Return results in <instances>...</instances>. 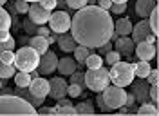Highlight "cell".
Returning a JSON list of instances; mask_svg holds the SVG:
<instances>
[{
  "mask_svg": "<svg viewBox=\"0 0 159 116\" xmlns=\"http://www.w3.org/2000/svg\"><path fill=\"white\" fill-rule=\"evenodd\" d=\"M119 60H121V55H119L116 49H110L109 53H105V60L103 62H107L109 65H114V64H118Z\"/></svg>",
  "mask_w": 159,
  "mask_h": 116,
  "instance_id": "32",
  "label": "cell"
},
{
  "mask_svg": "<svg viewBox=\"0 0 159 116\" xmlns=\"http://www.w3.org/2000/svg\"><path fill=\"white\" fill-rule=\"evenodd\" d=\"M65 2H67V6L70 9H81L89 4V0H65Z\"/></svg>",
  "mask_w": 159,
  "mask_h": 116,
  "instance_id": "38",
  "label": "cell"
},
{
  "mask_svg": "<svg viewBox=\"0 0 159 116\" xmlns=\"http://www.w3.org/2000/svg\"><path fill=\"white\" fill-rule=\"evenodd\" d=\"M27 44H29V47H33L38 55H43L47 49H49V42L45 36H40V35H33L29 40H27Z\"/></svg>",
  "mask_w": 159,
  "mask_h": 116,
  "instance_id": "17",
  "label": "cell"
},
{
  "mask_svg": "<svg viewBox=\"0 0 159 116\" xmlns=\"http://www.w3.org/2000/svg\"><path fill=\"white\" fill-rule=\"evenodd\" d=\"M4 87V78H0V89Z\"/></svg>",
  "mask_w": 159,
  "mask_h": 116,
  "instance_id": "53",
  "label": "cell"
},
{
  "mask_svg": "<svg viewBox=\"0 0 159 116\" xmlns=\"http://www.w3.org/2000/svg\"><path fill=\"white\" fill-rule=\"evenodd\" d=\"M101 96H103V102H105V105L110 113V111H116V109L125 105L127 91L119 85H107L101 91Z\"/></svg>",
  "mask_w": 159,
  "mask_h": 116,
  "instance_id": "6",
  "label": "cell"
},
{
  "mask_svg": "<svg viewBox=\"0 0 159 116\" xmlns=\"http://www.w3.org/2000/svg\"><path fill=\"white\" fill-rule=\"evenodd\" d=\"M136 113H138L139 116H157L159 114V111H157V107H156V104H148V102H145V104H141V105L136 109Z\"/></svg>",
  "mask_w": 159,
  "mask_h": 116,
  "instance_id": "26",
  "label": "cell"
},
{
  "mask_svg": "<svg viewBox=\"0 0 159 116\" xmlns=\"http://www.w3.org/2000/svg\"><path fill=\"white\" fill-rule=\"evenodd\" d=\"M114 33L118 36H129L130 33H132V22L127 17L119 18L118 22H114Z\"/></svg>",
  "mask_w": 159,
  "mask_h": 116,
  "instance_id": "20",
  "label": "cell"
},
{
  "mask_svg": "<svg viewBox=\"0 0 159 116\" xmlns=\"http://www.w3.org/2000/svg\"><path fill=\"white\" fill-rule=\"evenodd\" d=\"M69 31H72L70 35L78 46L94 49L110 40L114 22L107 9H101L99 6H85L76 9V15L70 18Z\"/></svg>",
  "mask_w": 159,
  "mask_h": 116,
  "instance_id": "1",
  "label": "cell"
},
{
  "mask_svg": "<svg viewBox=\"0 0 159 116\" xmlns=\"http://www.w3.org/2000/svg\"><path fill=\"white\" fill-rule=\"evenodd\" d=\"M112 47L118 51L119 55H125V56H129L134 53V47H136V44H134V40L130 38V36H118V38L114 40V46Z\"/></svg>",
  "mask_w": 159,
  "mask_h": 116,
  "instance_id": "15",
  "label": "cell"
},
{
  "mask_svg": "<svg viewBox=\"0 0 159 116\" xmlns=\"http://www.w3.org/2000/svg\"><path fill=\"white\" fill-rule=\"evenodd\" d=\"M15 93L18 94V96H22V98H25L27 102H29L33 107H40L42 104H43V100L45 98H38V96H34V94H31L29 91H24L22 87H18V89H15Z\"/></svg>",
  "mask_w": 159,
  "mask_h": 116,
  "instance_id": "25",
  "label": "cell"
},
{
  "mask_svg": "<svg viewBox=\"0 0 159 116\" xmlns=\"http://www.w3.org/2000/svg\"><path fill=\"white\" fill-rule=\"evenodd\" d=\"M81 91H83V87L78 85V84H69V85H67V94H69L70 98H78L80 94H81Z\"/></svg>",
  "mask_w": 159,
  "mask_h": 116,
  "instance_id": "35",
  "label": "cell"
},
{
  "mask_svg": "<svg viewBox=\"0 0 159 116\" xmlns=\"http://www.w3.org/2000/svg\"><path fill=\"white\" fill-rule=\"evenodd\" d=\"M156 6H157L156 0H138L136 2V13H138V17H141V18H147Z\"/></svg>",
  "mask_w": 159,
  "mask_h": 116,
  "instance_id": "18",
  "label": "cell"
},
{
  "mask_svg": "<svg viewBox=\"0 0 159 116\" xmlns=\"http://www.w3.org/2000/svg\"><path fill=\"white\" fill-rule=\"evenodd\" d=\"M132 94L136 98V102L138 104H145V102H148V87L150 84L145 80V78H138V82H134L132 80Z\"/></svg>",
  "mask_w": 159,
  "mask_h": 116,
  "instance_id": "10",
  "label": "cell"
},
{
  "mask_svg": "<svg viewBox=\"0 0 159 116\" xmlns=\"http://www.w3.org/2000/svg\"><path fill=\"white\" fill-rule=\"evenodd\" d=\"M15 46H16V42H15L13 36H9V38H6V40H0V53L2 51H13Z\"/></svg>",
  "mask_w": 159,
  "mask_h": 116,
  "instance_id": "34",
  "label": "cell"
},
{
  "mask_svg": "<svg viewBox=\"0 0 159 116\" xmlns=\"http://www.w3.org/2000/svg\"><path fill=\"white\" fill-rule=\"evenodd\" d=\"M31 80H33V71H18V73H15V84L16 87H22V89H27L31 84Z\"/></svg>",
  "mask_w": 159,
  "mask_h": 116,
  "instance_id": "22",
  "label": "cell"
},
{
  "mask_svg": "<svg viewBox=\"0 0 159 116\" xmlns=\"http://www.w3.org/2000/svg\"><path fill=\"white\" fill-rule=\"evenodd\" d=\"M145 40H147V42H150V44H156V35H152V33H150Z\"/></svg>",
  "mask_w": 159,
  "mask_h": 116,
  "instance_id": "51",
  "label": "cell"
},
{
  "mask_svg": "<svg viewBox=\"0 0 159 116\" xmlns=\"http://www.w3.org/2000/svg\"><path fill=\"white\" fill-rule=\"evenodd\" d=\"M29 93L38 98L49 96V80H45V78H33L29 84Z\"/></svg>",
  "mask_w": 159,
  "mask_h": 116,
  "instance_id": "13",
  "label": "cell"
},
{
  "mask_svg": "<svg viewBox=\"0 0 159 116\" xmlns=\"http://www.w3.org/2000/svg\"><path fill=\"white\" fill-rule=\"evenodd\" d=\"M134 104H136V98H134V94L132 93H127V100H125V107H134Z\"/></svg>",
  "mask_w": 159,
  "mask_h": 116,
  "instance_id": "46",
  "label": "cell"
},
{
  "mask_svg": "<svg viewBox=\"0 0 159 116\" xmlns=\"http://www.w3.org/2000/svg\"><path fill=\"white\" fill-rule=\"evenodd\" d=\"M70 84H78V85H81V87H85V73H81V71H74L72 75H70Z\"/></svg>",
  "mask_w": 159,
  "mask_h": 116,
  "instance_id": "33",
  "label": "cell"
},
{
  "mask_svg": "<svg viewBox=\"0 0 159 116\" xmlns=\"http://www.w3.org/2000/svg\"><path fill=\"white\" fill-rule=\"evenodd\" d=\"M132 69H134V76L147 78L152 67H150V64L147 60H139V62H134V64H132Z\"/></svg>",
  "mask_w": 159,
  "mask_h": 116,
  "instance_id": "21",
  "label": "cell"
},
{
  "mask_svg": "<svg viewBox=\"0 0 159 116\" xmlns=\"http://www.w3.org/2000/svg\"><path fill=\"white\" fill-rule=\"evenodd\" d=\"M67 82L63 76H54L51 78L49 82V96L54 98V100H60V98H65L67 94Z\"/></svg>",
  "mask_w": 159,
  "mask_h": 116,
  "instance_id": "11",
  "label": "cell"
},
{
  "mask_svg": "<svg viewBox=\"0 0 159 116\" xmlns=\"http://www.w3.org/2000/svg\"><path fill=\"white\" fill-rule=\"evenodd\" d=\"M157 76H159V71L157 69H150V73H148V76L145 78L148 84H157Z\"/></svg>",
  "mask_w": 159,
  "mask_h": 116,
  "instance_id": "43",
  "label": "cell"
},
{
  "mask_svg": "<svg viewBox=\"0 0 159 116\" xmlns=\"http://www.w3.org/2000/svg\"><path fill=\"white\" fill-rule=\"evenodd\" d=\"M27 15H29L31 22H34L36 26H43V24H47V20H49L51 11L43 9L38 2H33V4H29V11H27Z\"/></svg>",
  "mask_w": 159,
  "mask_h": 116,
  "instance_id": "9",
  "label": "cell"
},
{
  "mask_svg": "<svg viewBox=\"0 0 159 116\" xmlns=\"http://www.w3.org/2000/svg\"><path fill=\"white\" fill-rule=\"evenodd\" d=\"M0 60L6 62V64H13L15 62V53L13 51H2L0 53Z\"/></svg>",
  "mask_w": 159,
  "mask_h": 116,
  "instance_id": "41",
  "label": "cell"
},
{
  "mask_svg": "<svg viewBox=\"0 0 159 116\" xmlns=\"http://www.w3.org/2000/svg\"><path fill=\"white\" fill-rule=\"evenodd\" d=\"M40 62V55L29 46H24L15 53V67L18 71H34Z\"/></svg>",
  "mask_w": 159,
  "mask_h": 116,
  "instance_id": "4",
  "label": "cell"
},
{
  "mask_svg": "<svg viewBox=\"0 0 159 116\" xmlns=\"http://www.w3.org/2000/svg\"><path fill=\"white\" fill-rule=\"evenodd\" d=\"M15 73H16L15 64H6V62H2V60H0V78L9 80V78L15 76Z\"/></svg>",
  "mask_w": 159,
  "mask_h": 116,
  "instance_id": "27",
  "label": "cell"
},
{
  "mask_svg": "<svg viewBox=\"0 0 159 116\" xmlns=\"http://www.w3.org/2000/svg\"><path fill=\"white\" fill-rule=\"evenodd\" d=\"M11 27V15L0 6V31H6Z\"/></svg>",
  "mask_w": 159,
  "mask_h": 116,
  "instance_id": "31",
  "label": "cell"
},
{
  "mask_svg": "<svg viewBox=\"0 0 159 116\" xmlns=\"http://www.w3.org/2000/svg\"><path fill=\"white\" fill-rule=\"evenodd\" d=\"M150 33H152V29H150V24L148 20H139L136 26H132V40H134V44H138V42H141V40H145L147 36H148Z\"/></svg>",
  "mask_w": 159,
  "mask_h": 116,
  "instance_id": "14",
  "label": "cell"
},
{
  "mask_svg": "<svg viewBox=\"0 0 159 116\" xmlns=\"http://www.w3.org/2000/svg\"><path fill=\"white\" fill-rule=\"evenodd\" d=\"M36 114H56V111H54V107H42L36 111Z\"/></svg>",
  "mask_w": 159,
  "mask_h": 116,
  "instance_id": "44",
  "label": "cell"
},
{
  "mask_svg": "<svg viewBox=\"0 0 159 116\" xmlns=\"http://www.w3.org/2000/svg\"><path fill=\"white\" fill-rule=\"evenodd\" d=\"M54 111H56V114H76V111H74V105L70 104V100H63V98H60L56 107H54Z\"/></svg>",
  "mask_w": 159,
  "mask_h": 116,
  "instance_id": "23",
  "label": "cell"
},
{
  "mask_svg": "<svg viewBox=\"0 0 159 116\" xmlns=\"http://www.w3.org/2000/svg\"><path fill=\"white\" fill-rule=\"evenodd\" d=\"M49 26H51V31L56 33V35H63L70 29V15L67 11H54L51 13L49 17Z\"/></svg>",
  "mask_w": 159,
  "mask_h": 116,
  "instance_id": "7",
  "label": "cell"
},
{
  "mask_svg": "<svg viewBox=\"0 0 159 116\" xmlns=\"http://www.w3.org/2000/svg\"><path fill=\"white\" fill-rule=\"evenodd\" d=\"M156 2H157V0H156Z\"/></svg>",
  "mask_w": 159,
  "mask_h": 116,
  "instance_id": "56",
  "label": "cell"
},
{
  "mask_svg": "<svg viewBox=\"0 0 159 116\" xmlns=\"http://www.w3.org/2000/svg\"><path fill=\"white\" fill-rule=\"evenodd\" d=\"M148 24H150V29H152V35H156L157 36V33H159V9H157V6L152 9V13L148 15Z\"/></svg>",
  "mask_w": 159,
  "mask_h": 116,
  "instance_id": "29",
  "label": "cell"
},
{
  "mask_svg": "<svg viewBox=\"0 0 159 116\" xmlns=\"http://www.w3.org/2000/svg\"><path fill=\"white\" fill-rule=\"evenodd\" d=\"M72 53H74V60H76V64H78L80 67H83V65H85V60H87V56L90 55V49L85 47V46H76Z\"/></svg>",
  "mask_w": 159,
  "mask_h": 116,
  "instance_id": "24",
  "label": "cell"
},
{
  "mask_svg": "<svg viewBox=\"0 0 159 116\" xmlns=\"http://www.w3.org/2000/svg\"><path fill=\"white\" fill-rule=\"evenodd\" d=\"M49 33H51V29H47L45 26H38V29H36V35H40V36H49Z\"/></svg>",
  "mask_w": 159,
  "mask_h": 116,
  "instance_id": "47",
  "label": "cell"
},
{
  "mask_svg": "<svg viewBox=\"0 0 159 116\" xmlns=\"http://www.w3.org/2000/svg\"><path fill=\"white\" fill-rule=\"evenodd\" d=\"M85 65L89 69H98L103 65V58H101V55H96V53H90L89 56H87V60H85Z\"/></svg>",
  "mask_w": 159,
  "mask_h": 116,
  "instance_id": "30",
  "label": "cell"
},
{
  "mask_svg": "<svg viewBox=\"0 0 159 116\" xmlns=\"http://www.w3.org/2000/svg\"><path fill=\"white\" fill-rule=\"evenodd\" d=\"M25 2H40V0H25Z\"/></svg>",
  "mask_w": 159,
  "mask_h": 116,
  "instance_id": "55",
  "label": "cell"
},
{
  "mask_svg": "<svg viewBox=\"0 0 159 116\" xmlns=\"http://www.w3.org/2000/svg\"><path fill=\"white\" fill-rule=\"evenodd\" d=\"M98 6L101 7V9H107V11H109V7L112 6V0H98Z\"/></svg>",
  "mask_w": 159,
  "mask_h": 116,
  "instance_id": "49",
  "label": "cell"
},
{
  "mask_svg": "<svg viewBox=\"0 0 159 116\" xmlns=\"http://www.w3.org/2000/svg\"><path fill=\"white\" fill-rule=\"evenodd\" d=\"M96 104H98V107L103 111V113H107L109 109H107V105H105V102H103V96H101V93H98V96H96Z\"/></svg>",
  "mask_w": 159,
  "mask_h": 116,
  "instance_id": "45",
  "label": "cell"
},
{
  "mask_svg": "<svg viewBox=\"0 0 159 116\" xmlns=\"http://www.w3.org/2000/svg\"><path fill=\"white\" fill-rule=\"evenodd\" d=\"M56 38H58V35H56V33H49L47 42H49V44H52V42H56Z\"/></svg>",
  "mask_w": 159,
  "mask_h": 116,
  "instance_id": "50",
  "label": "cell"
},
{
  "mask_svg": "<svg viewBox=\"0 0 159 116\" xmlns=\"http://www.w3.org/2000/svg\"><path fill=\"white\" fill-rule=\"evenodd\" d=\"M74 111H76V114H87V116L94 114V102L85 100V102H81L74 107Z\"/></svg>",
  "mask_w": 159,
  "mask_h": 116,
  "instance_id": "28",
  "label": "cell"
},
{
  "mask_svg": "<svg viewBox=\"0 0 159 116\" xmlns=\"http://www.w3.org/2000/svg\"><path fill=\"white\" fill-rule=\"evenodd\" d=\"M109 69L107 67H98V69H89L85 73V87L90 89L92 93H101L105 87L109 85Z\"/></svg>",
  "mask_w": 159,
  "mask_h": 116,
  "instance_id": "5",
  "label": "cell"
},
{
  "mask_svg": "<svg viewBox=\"0 0 159 116\" xmlns=\"http://www.w3.org/2000/svg\"><path fill=\"white\" fill-rule=\"evenodd\" d=\"M110 67L112 69L109 71V78L114 85L127 87L132 84V80H134V69H132L130 62H121L119 60L118 64H114Z\"/></svg>",
  "mask_w": 159,
  "mask_h": 116,
  "instance_id": "3",
  "label": "cell"
},
{
  "mask_svg": "<svg viewBox=\"0 0 159 116\" xmlns=\"http://www.w3.org/2000/svg\"><path fill=\"white\" fill-rule=\"evenodd\" d=\"M38 4L47 11H52L54 7H58V0H40Z\"/></svg>",
  "mask_w": 159,
  "mask_h": 116,
  "instance_id": "40",
  "label": "cell"
},
{
  "mask_svg": "<svg viewBox=\"0 0 159 116\" xmlns=\"http://www.w3.org/2000/svg\"><path fill=\"white\" fill-rule=\"evenodd\" d=\"M56 65H58V56L52 53V51H45L43 55H40V62L36 69H38L40 75H52L56 71Z\"/></svg>",
  "mask_w": 159,
  "mask_h": 116,
  "instance_id": "8",
  "label": "cell"
},
{
  "mask_svg": "<svg viewBox=\"0 0 159 116\" xmlns=\"http://www.w3.org/2000/svg\"><path fill=\"white\" fill-rule=\"evenodd\" d=\"M109 9L112 11L114 15H123V13L127 11V4H112Z\"/></svg>",
  "mask_w": 159,
  "mask_h": 116,
  "instance_id": "42",
  "label": "cell"
},
{
  "mask_svg": "<svg viewBox=\"0 0 159 116\" xmlns=\"http://www.w3.org/2000/svg\"><path fill=\"white\" fill-rule=\"evenodd\" d=\"M98 49H99V53H101V55H105V53H109L110 49H112V42L109 40V42H105L103 46H99Z\"/></svg>",
  "mask_w": 159,
  "mask_h": 116,
  "instance_id": "48",
  "label": "cell"
},
{
  "mask_svg": "<svg viewBox=\"0 0 159 116\" xmlns=\"http://www.w3.org/2000/svg\"><path fill=\"white\" fill-rule=\"evenodd\" d=\"M15 4V9H16V13H27L29 11V2H25V0H15L13 2Z\"/></svg>",
  "mask_w": 159,
  "mask_h": 116,
  "instance_id": "36",
  "label": "cell"
},
{
  "mask_svg": "<svg viewBox=\"0 0 159 116\" xmlns=\"http://www.w3.org/2000/svg\"><path fill=\"white\" fill-rule=\"evenodd\" d=\"M0 114L34 116L36 107H33L25 98L18 96V94H0Z\"/></svg>",
  "mask_w": 159,
  "mask_h": 116,
  "instance_id": "2",
  "label": "cell"
},
{
  "mask_svg": "<svg viewBox=\"0 0 159 116\" xmlns=\"http://www.w3.org/2000/svg\"><path fill=\"white\" fill-rule=\"evenodd\" d=\"M36 29H38V26H36L34 22H31L29 18L24 20V31H25L27 35H31V36H33V35H36Z\"/></svg>",
  "mask_w": 159,
  "mask_h": 116,
  "instance_id": "37",
  "label": "cell"
},
{
  "mask_svg": "<svg viewBox=\"0 0 159 116\" xmlns=\"http://www.w3.org/2000/svg\"><path fill=\"white\" fill-rule=\"evenodd\" d=\"M56 42H58V47L61 49L63 53H72V51H74V47L78 46V44H76V40L72 38V35H67V33L58 35Z\"/></svg>",
  "mask_w": 159,
  "mask_h": 116,
  "instance_id": "19",
  "label": "cell"
},
{
  "mask_svg": "<svg viewBox=\"0 0 159 116\" xmlns=\"http://www.w3.org/2000/svg\"><path fill=\"white\" fill-rule=\"evenodd\" d=\"M157 89H159L157 84H150V87H148V96L152 98L154 104H157V100H159V91Z\"/></svg>",
  "mask_w": 159,
  "mask_h": 116,
  "instance_id": "39",
  "label": "cell"
},
{
  "mask_svg": "<svg viewBox=\"0 0 159 116\" xmlns=\"http://www.w3.org/2000/svg\"><path fill=\"white\" fill-rule=\"evenodd\" d=\"M6 2H7V0H0V6H4V4H6Z\"/></svg>",
  "mask_w": 159,
  "mask_h": 116,
  "instance_id": "54",
  "label": "cell"
},
{
  "mask_svg": "<svg viewBox=\"0 0 159 116\" xmlns=\"http://www.w3.org/2000/svg\"><path fill=\"white\" fill-rule=\"evenodd\" d=\"M56 69H58V73L61 75V76H70L76 69H78V64H76V60L74 58H61V60H58V65H56Z\"/></svg>",
  "mask_w": 159,
  "mask_h": 116,
  "instance_id": "16",
  "label": "cell"
},
{
  "mask_svg": "<svg viewBox=\"0 0 159 116\" xmlns=\"http://www.w3.org/2000/svg\"><path fill=\"white\" fill-rule=\"evenodd\" d=\"M134 51L138 53L139 60H147V62H148V60H152V58L156 56L157 47H156V44H150V42H147V40H141V42L136 44Z\"/></svg>",
  "mask_w": 159,
  "mask_h": 116,
  "instance_id": "12",
  "label": "cell"
},
{
  "mask_svg": "<svg viewBox=\"0 0 159 116\" xmlns=\"http://www.w3.org/2000/svg\"><path fill=\"white\" fill-rule=\"evenodd\" d=\"M129 0H112V4H127Z\"/></svg>",
  "mask_w": 159,
  "mask_h": 116,
  "instance_id": "52",
  "label": "cell"
}]
</instances>
